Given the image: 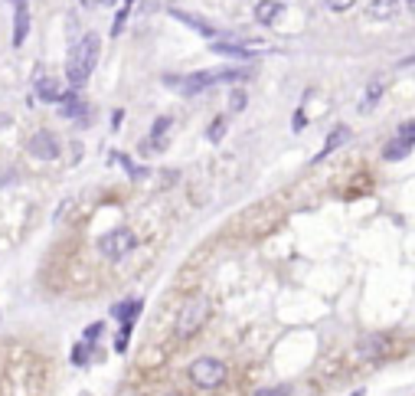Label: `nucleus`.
Instances as JSON below:
<instances>
[{"label": "nucleus", "mask_w": 415, "mask_h": 396, "mask_svg": "<svg viewBox=\"0 0 415 396\" xmlns=\"http://www.w3.org/2000/svg\"><path fill=\"white\" fill-rule=\"evenodd\" d=\"M98 53H102V36L98 33H85L79 43H72L69 62H66V79H69L72 89H82L92 79L95 66H98Z\"/></svg>", "instance_id": "f257e3e1"}, {"label": "nucleus", "mask_w": 415, "mask_h": 396, "mask_svg": "<svg viewBox=\"0 0 415 396\" xmlns=\"http://www.w3.org/2000/svg\"><path fill=\"white\" fill-rule=\"evenodd\" d=\"M206 321H209V298H206V295H193V298L180 308V315H177V327H173V331H177V338L186 341V338H193V334L206 325Z\"/></svg>", "instance_id": "f03ea898"}, {"label": "nucleus", "mask_w": 415, "mask_h": 396, "mask_svg": "<svg viewBox=\"0 0 415 396\" xmlns=\"http://www.w3.org/2000/svg\"><path fill=\"white\" fill-rule=\"evenodd\" d=\"M226 373H229V367H226L220 357H196V361L186 367L190 384L200 386V390H213V386H220L222 380H226Z\"/></svg>", "instance_id": "7ed1b4c3"}, {"label": "nucleus", "mask_w": 415, "mask_h": 396, "mask_svg": "<svg viewBox=\"0 0 415 396\" xmlns=\"http://www.w3.org/2000/svg\"><path fill=\"white\" fill-rule=\"evenodd\" d=\"M134 246H138V236L131 233L127 226H118V230H112V233H105L102 239H98V252H102V259H108V262H121Z\"/></svg>", "instance_id": "20e7f679"}, {"label": "nucleus", "mask_w": 415, "mask_h": 396, "mask_svg": "<svg viewBox=\"0 0 415 396\" xmlns=\"http://www.w3.org/2000/svg\"><path fill=\"white\" fill-rule=\"evenodd\" d=\"M59 151H62V148H59V141L53 131H36L33 138L26 141V154L36 157V161H56Z\"/></svg>", "instance_id": "39448f33"}, {"label": "nucleus", "mask_w": 415, "mask_h": 396, "mask_svg": "<svg viewBox=\"0 0 415 396\" xmlns=\"http://www.w3.org/2000/svg\"><path fill=\"white\" fill-rule=\"evenodd\" d=\"M33 92L39 102H62L66 98V89L59 85V79H53V76H36V85H33Z\"/></svg>", "instance_id": "423d86ee"}, {"label": "nucleus", "mask_w": 415, "mask_h": 396, "mask_svg": "<svg viewBox=\"0 0 415 396\" xmlns=\"http://www.w3.org/2000/svg\"><path fill=\"white\" fill-rule=\"evenodd\" d=\"M386 350H389V334H369V338L360 341L357 357L360 361H376V357H382Z\"/></svg>", "instance_id": "0eeeda50"}, {"label": "nucleus", "mask_w": 415, "mask_h": 396, "mask_svg": "<svg viewBox=\"0 0 415 396\" xmlns=\"http://www.w3.org/2000/svg\"><path fill=\"white\" fill-rule=\"evenodd\" d=\"M209 85H216L213 72H193V76H184V79H180V92H184L186 98H193V95L206 92Z\"/></svg>", "instance_id": "6e6552de"}, {"label": "nucleus", "mask_w": 415, "mask_h": 396, "mask_svg": "<svg viewBox=\"0 0 415 396\" xmlns=\"http://www.w3.org/2000/svg\"><path fill=\"white\" fill-rule=\"evenodd\" d=\"M346 141H350V128H346V125H337V128L330 131V135H327V141H324L321 154H317V157H314V164H321L324 157H327V154H334L337 148H344Z\"/></svg>", "instance_id": "1a4fd4ad"}, {"label": "nucleus", "mask_w": 415, "mask_h": 396, "mask_svg": "<svg viewBox=\"0 0 415 396\" xmlns=\"http://www.w3.org/2000/svg\"><path fill=\"white\" fill-rule=\"evenodd\" d=\"M170 17L173 20H180V24H186L190 26V30H196V33L200 36H206V40H216V30H213V26L206 24V20H200V17H196V13H184V10H170Z\"/></svg>", "instance_id": "9d476101"}, {"label": "nucleus", "mask_w": 415, "mask_h": 396, "mask_svg": "<svg viewBox=\"0 0 415 396\" xmlns=\"http://www.w3.org/2000/svg\"><path fill=\"white\" fill-rule=\"evenodd\" d=\"M281 10H285L281 0H258V3H255V20L262 26H272L278 17H281Z\"/></svg>", "instance_id": "9b49d317"}, {"label": "nucleus", "mask_w": 415, "mask_h": 396, "mask_svg": "<svg viewBox=\"0 0 415 396\" xmlns=\"http://www.w3.org/2000/svg\"><path fill=\"white\" fill-rule=\"evenodd\" d=\"M13 10H17V17H13V46H24L26 33H30V10H26V0L17 3Z\"/></svg>", "instance_id": "f8f14e48"}, {"label": "nucleus", "mask_w": 415, "mask_h": 396, "mask_svg": "<svg viewBox=\"0 0 415 396\" xmlns=\"http://www.w3.org/2000/svg\"><path fill=\"white\" fill-rule=\"evenodd\" d=\"M399 13V0H369L367 7V17L373 20H392Z\"/></svg>", "instance_id": "ddd939ff"}, {"label": "nucleus", "mask_w": 415, "mask_h": 396, "mask_svg": "<svg viewBox=\"0 0 415 396\" xmlns=\"http://www.w3.org/2000/svg\"><path fill=\"white\" fill-rule=\"evenodd\" d=\"M141 308H144V302H141V298H134V302H121V304H115V308H112V318H118L121 325H134V321H138V315H141Z\"/></svg>", "instance_id": "4468645a"}, {"label": "nucleus", "mask_w": 415, "mask_h": 396, "mask_svg": "<svg viewBox=\"0 0 415 396\" xmlns=\"http://www.w3.org/2000/svg\"><path fill=\"white\" fill-rule=\"evenodd\" d=\"M213 53H220V56H236V59H252L258 49L242 46V43H213Z\"/></svg>", "instance_id": "2eb2a0df"}, {"label": "nucleus", "mask_w": 415, "mask_h": 396, "mask_svg": "<svg viewBox=\"0 0 415 396\" xmlns=\"http://www.w3.org/2000/svg\"><path fill=\"white\" fill-rule=\"evenodd\" d=\"M412 144H415L412 138H403V135H399L396 141H389V144L382 148V157H386V161H399V157H405V154L412 151Z\"/></svg>", "instance_id": "dca6fc26"}, {"label": "nucleus", "mask_w": 415, "mask_h": 396, "mask_svg": "<svg viewBox=\"0 0 415 396\" xmlns=\"http://www.w3.org/2000/svg\"><path fill=\"white\" fill-rule=\"evenodd\" d=\"M382 92H386V85H382V82H369L367 95H363V102H360V112H369V108L382 98Z\"/></svg>", "instance_id": "f3484780"}, {"label": "nucleus", "mask_w": 415, "mask_h": 396, "mask_svg": "<svg viewBox=\"0 0 415 396\" xmlns=\"http://www.w3.org/2000/svg\"><path fill=\"white\" fill-rule=\"evenodd\" d=\"M249 76H252V69H216L213 72L216 82H245Z\"/></svg>", "instance_id": "a211bd4d"}, {"label": "nucleus", "mask_w": 415, "mask_h": 396, "mask_svg": "<svg viewBox=\"0 0 415 396\" xmlns=\"http://www.w3.org/2000/svg\"><path fill=\"white\" fill-rule=\"evenodd\" d=\"M92 341H79V344H76V347H72V363H76V367H85V363H89V357H92Z\"/></svg>", "instance_id": "6ab92c4d"}, {"label": "nucleus", "mask_w": 415, "mask_h": 396, "mask_svg": "<svg viewBox=\"0 0 415 396\" xmlns=\"http://www.w3.org/2000/svg\"><path fill=\"white\" fill-rule=\"evenodd\" d=\"M222 135H226V118H216V121L206 128V138L216 144V141H222Z\"/></svg>", "instance_id": "aec40b11"}, {"label": "nucleus", "mask_w": 415, "mask_h": 396, "mask_svg": "<svg viewBox=\"0 0 415 396\" xmlns=\"http://www.w3.org/2000/svg\"><path fill=\"white\" fill-rule=\"evenodd\" d=\"M245 105H249V95H245L242 89H232V95H229V108H232V112H242Z\"/></svg>", "instance_id": "412c9836"}, {"label": "nucleus", "mask_w": 415, "mask_h": 396, "mask_svg": "<svg viewBox=\"0 0 415 396\" xmlns=\"http://www.w3.org/2000/svg\"><path fill=\"white\" fill-rule=\"evenodd\" d=\"M167 128H170V118L167 115H161L157 118V121H154V125H150V138L157 141V138H164V135H167Z\"/></svg>", "instance_id": "4be33fe9"}, {"label": "nucleus", "mask_w": 415, "mask_h": 396, "mask_svg": "<svg viewBox=\"0 0 415 396\" xmlns=\"http://www.w3.org/2000/svg\"><path fill=\"white\" fill-rule=\"evenodd\" d=\"M131 331H134V325H121V331H118V338H115V350H127V338H131Z\"/></svg>", "instance_id": "5701e85b"}, {"label": "nucleus", "mask_w": 415, "mask_h": 396, "mask_svg": "<svg viewBox=\"0 0 415 396\" xmlns=\"http://www.w3.org/2000/svg\"><path fill=\"white\" fill-rule=\"evenodd\" d=\"M324 3H327V10H334V13H346L350 7H353V3H357V0H324Z\"/></svg>", "instance_id": "b1692460"}, {"label": "nucleus", "mask_w": 415, "mask_h": 396, "mask_svg": "<svg viewBox=\"0 0 415 396\" xmlns=\"http://www.w3.org/2000/svg\"><path fill=\"white\" fill-rule=\"evenodd\" d=\"M288 393H291V386L281 384V386H265V390H258L255 396H288Z\"/></svg>", "instance_id": "393cba45"}, {"label": "nucleus", "mask_w": 415, "mask_h": 396, "mask_svg": "<svg viewBox=\"0 0 415 396\" xmlns=\"http://www.w3.org/2000/svg\"><path fill=\"white\" fill-rule=\"evenodd\" d=\"M102 331H105V321H95V325H89V327H85V341H95Z\"/></svg>", "instance_id": "a878e982"}, {"label": "nucleus", "mask_w": 415, "mask_h": 396, "mask_svg": "<svg viewBox=\"0 0 415 396\" xmlns=\"http://www.w3.org/2000/svg\"><path fill=\"white\" fill-rule=\"evenodd\" d=\"M13 180H17V171H13V167H7V171L0 174V190H3L7 184H13Z\"/></svg>", "instance_id": "bb28decb"}, {"label": "nucleus", "mask_w": 415, "mask_h": 396, "mask_svg": "<svg viewBox=\"0 0 415 396\" xmlns=\"http://www.w3.org/2000/svg\"><path fill=\"white\" fill-rule=\"evenodd\" d=\"M121 118H125V112H121V108H118L115 115H112V125H115V128H118V125H121Z\"/></svg>", "instance_id": "cd10ccee"}, {"label": "nucleus", "mask_w": 415, "mask_h": 396, "mask_svg": "<svg viewBox=\"0 0 415 396\" xmlns=\"http://www.w3.org/2000/svg\"><path fill=\"white\" fill-rule=\"evenodd\" d=\"M95 3H98V0H82V7H95Z\"/></svg>", "instance_id": "c85d7f7f"}, {"label": "nucleus", "mask_w": 415, "mask_h": 396, "mask_svg": "<svg viewBox=\"0 0 415 396\" xmlns=\"http://www.w3.org/2000/svg\"><path fill=\"white\" fill-rule=\"evenodd\" d=\"M405 7H409V10L415 13V0H405Z\"/></svg>", "instance_id": "c756f323"}, {"label": "nucleus", "mask_w": 415, "mask_h": 396, "mask_svg": "<svg viewBox=\"0 0 415 396\" xmlns=\"http://www.w3.org/2000/svg\"><path fill=\"white\" fill-rule=\"evenodd\" d=\"M102 3H105V7H112V3H115V0H102Z\"/></svg>", "instance_id": "7c9ffc66"}, {"label": "nucleus", "mask_w": 415, "mask_h": 396, "mask_svg": "<svg viewBox=\"0 0 415 396\" xmlns=\"http://www.w3.org/2000/svg\"><path fill=\"white\" fill-rule=\"evenodd\" d=\"M125 7H134V0H125Z\"/></svg>", "instance_id": "2f4dec72"}, {"label": "nucleus", "mask_w": 415, "mask_h": 396, "mask_svg": "<svg viewBox=\"0 0 415 396\" xmlns=\"http://www.w3.org/2000/svg\"><path fill=\"white\" fill-rule=\"evenodd\" d=\"M10 3H13V7H17V3H24V0H10Z\"/></svg>", "instance_id": "473e14b6"}, {"label": "nucleus", "mask_w": 415, "mask_h": 396, "mask_svg": "<svg viewBox=\"0 0 415 396\" xmlns=\"http://www.w3.org/2000/svg\"><path fill=\"white\" fill-rule=\"evenodd\" d=\"M353 396H363V390H357V393H353Z\"/></svg>", "instance_id": "72a5a7b5"}, {"label": "nucleus", "mask_w": 415, "mask_h": 396, "mask_svg": "<svg viewBox=\"0 0 415 396\" xmlns=\"http://www.w3.org/2000/svg\"><path fill=\"white\" fill-rule=\"evenodd\" d=\"M167 396H177V393H167Z\"/></svg>", "instance_id": "f704fd0d"}]
</instances>
